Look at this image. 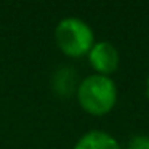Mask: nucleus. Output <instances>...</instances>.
Wrapping results in <instances>:
<instances>
[{"mask_svg": "<svg viewBox=\"0 0 149 149\" xmlns=\"http://www.w3.org/2000/svg\"><path fill=\"white\" fill-rule=\"evenodd\" d=\"M77 100L85 112L91 116H104L111 112L117 103L116 82L107 75H88L79 84Z\"/></svg>", "mask_w": 149, "mask_h": 149, "instance_id": "nucleus-1", "label": "nucleus"}, {"mask_svg": "<svg viewBox=\"0 0 149 149\" xmlns=\"http://www.w3.org/2000/svg\"><path fill=\"white\" fill-rule=\"evenodd\" d=\"M58 48L69 58H80L90 53L95 45L93 29L80 18H63L55 27Z\"/></svg>", "mask_w": 149, "mask_h": 149, "instance_id": "nucleus-2", "label": "nucleus"}, {"mask_svg": "<svg viewBox=\"0 0 149 149\" xmlns=\"http://www.w3.org/2000/svg\"><path fill=\"white\" fill-rule=\"evenodd\" d=\"M87 56L91 68L100 75H107L109 77L119 68V61H120L119 52L112 43L106 42V40L95 42V45L91 47L90 53Z\"/></svg>", "mask_w": 149, "mask_h": 149, "instance_id": "nucleus-3", "label": "nucleus"}, {"mask_svg": "<svg viewBox=\"0 0 149 149\" xmlns=\"http://www.w3.org/2000/svg\"><path fill=\"white\" fill-rule=\"evenodd\" d=\"M72 149H122V146L109 133L91 130L80 136Z\"/></svg>", "mask_w": 149, "mask_h": 149, "instance_id": "nucleus-4", "label": "nucleus"}, {"mask_svg": "<svg viewBox=\"0 0 149 149\" xmlns=\"http://www.w3.org/2000/svg\"><path fill=\"white\" fill-rule=\"evenodd\" d=\"M77 74L71 68H61L53 74L52 77V87L61 96H69L72 91H77Z\"/></svg>", "mask_w": 149, "mask_h": 149, "instance_id": "nucleus-5", "label": "nucleus"}, {"mask_svg": "<svg viewBox=\"0 0 149 149\" xmlns=\"http://www.w3.org/2000/svg\"><path fill=\"white\" fill-rule=\"evenodd\" d=\"M127 149H149V135H136L127 144Z\"/></svg>", "mask_w": 149, "mask_h": 149, "instance_id": "nucleus-6", "label": "nucleus"}, {"mask_svg": "<svg viewBox=\"0 0 149 149\" xmlns=\"http://www.w3.org/2000/svg\"><path fill=\"white\" fill-rule=\"evenodd\" d=\"M146 95H148V98H149V75H148V79H146Z\"/></svg>", "mask_w": 149, "mask_h": 149, "instance_id": "nucleus-7", "label": "nucleus"}]
</instances>
